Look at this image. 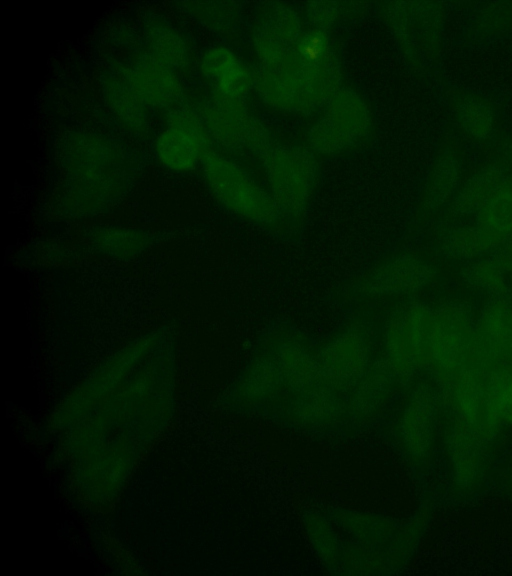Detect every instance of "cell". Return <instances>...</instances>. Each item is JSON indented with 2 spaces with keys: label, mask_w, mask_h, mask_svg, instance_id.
<instances>
[{
  "label": "cell",
  "mask_w": 512,
  "mask_h": 576,
  "mask_svg": "<svg viewBox=\"0 0 512 576\" xmlns=\"http://www.w3.org/2000/svg\"><path fill=\"white\" fill-rule=\"evenodd\" d=\"M64 204L72 214L91 216L113 207L130 191L140 161L125 143L104 133L70 132L61 144Z\"/></svg>",
  "instance_id": "obj_1"
},
{
  "label": "cell",
  "mask_w": 512,
  "mask_h": 576,
  "mask_svg": "<svg viewBox=\"0 0 512 576\" xmlns=\"http://www.w3.org/2000/svg\"><path fill=\"white\" fill-rule=\"evenodd\" d=\"M477 344L475 315L467 305L446 302L432 307L425 369L440 390L466 370Z\"/></svg>",
  "instance_id": "obj_2"
},
{
  "label": "cell",
  "mask_w": 512,
  "mask_h": 576,
  "mask_svg": "<svg viewBox=\"0 0 512 576\" xmlns=\"http://www.w3.org/2000/svg\"><path fill=\"white\" fill-rule=\"evenodd\" d=\"M432 307L418 300L398 306L383 333L382 355L396 381H410L425 369Z\"/></svg>",
  "instance_id": "obj_3"
},
{
  "label": "cell",
  "mask_w": 512,
  "mask_h": 576,
  "mask_svg": "<svg viewBox=\"0 0 512 576\" xmlns=\"http://www.w3.org/2000/svg\"><path fill=\"white\" fill-rule=\"evenodd\" d=\"M201 162L209 187L227 208L262 224L278 218L280 209L271 194L236 164L212 151Z\"/></svg>",
  "instance_id": "obj_4"
},
{
  "label": "cell",
  "mask_w": 512,
  "mask_h": 576,
  "mask_svg": "<svg viewBox=\"0 0 512 576\" xmlns=\"http://www.w3.org/2000/svg\"><path fill=\"white\" fill-rule=\"evenodd\" d=\"M316 355L320 384L336 393L349 390L351 406L355 386L375 360L372 359L369 336L357 326L346 328L328 341Z\"/></svg>",
  "instance_id": "obj_5"
},
{
  "label": "cell",
  "mask_w": 512,
  "mask_h": 576,
  "mask_svg": "<svg viewBox=\"0 0 512 576\" xmlns=\"http://www.w3.org/2000/svg\"><path fill=\"white\" fill-rule=\"evenodd\" d=\"M211 135L204 121L189 109L170 113L168 127L157 137L155 151L160 163L173 171L193 170L210 150Z\"/></svg>",
  "instance_id": "obj_6"
},
{
  "label": "cell",
  "mask_w": 512,
  "mask_h": 576,
  "mask_svg": "<svg viewBox=\"0 0 512 576\" xmlns=\"http://www.w3.org/2000/svg\"><path fill=\"white\" fill-rule=\"evenodd\" d=\"M279 152L277 155L274 153L275 156H267L265 160L270 194L280 210L299 213L312 194L314 165L302 151Z\"/></svg>",
  "instance_id": "obj_7"
},
{
  "label": "cell",
  "mask_w": 512,
  "mask_h": 576,
  "mask_svg": "<svg viewBox=\"0 0 512 576\" xmlns=\"http://www.w3.org/2000/svg\"><path fill=\"white\" fill-rule=\"evenodd\" d=\"M434 270L424 259L401 254L381 263L369 272L360 285L367 297L412 296L432 281Z\"/></svg>",
  "instance_id": "obj_8"
},
{
  "label": "cell",
  "mask_w": 512,
  "mask_h": 576,
  "mask_svg": "<svg viewBox=\"0 0 512 576\" xmlns=\"http://www.w3.org/2000/svg\"><path fill=\"white\" fill-rule=\"evenodd\" d=\"M126 72L147 107L167 108L181 97L182 85L175 71L150 53L137 58Z\"/></svg>",
  "instance_id": "obj_9"
},
{
  "label": "cell",
  "mask_w": 512,
  "mask_h": 576,
  "mask_svg": "<svg viewBox=\"0 0 512 576\" xmlns=\"http://www.w3.org/2000/svg\"><path fill=\"white\" fill-rule=\"evenodd\" d=\"M475 319L479 343L498 361L512 367V298H490Z\"/></svg>",
  "instance_id": "obj_10"
},
{
  "label": "cell",
  "mask_w": 512,
  "mask_h": 576,
  "mask_svg": "<svg viewBox=\"0 0 512 576\" xmlns=\"http://www.w3.org/2000/svg\"><path fill=\"white\" fill-rule=\"evenodd\" d=\"M326 117L315 126V145L323 148L342 147L359 137L366 129L365 107L354 95L344 94L335 98Z\"/></svg>",
  "instance_id": "obj_11"
},
{
  "label": "cell",
  "mask_w": 512,
  "mask_h": 576,
  "mask_svg": "<svg viewBox=\"0 0 512 576\" xmlns=\"http://www.w3.org/2000/svg\"><path fill=\"white\" fill-rule=\"evenodd\" d=\"M270 357L278 370L281 386L302 396L321 385L317 355L300 341L284 340Z\"/></svg>",
  "instance_id": "obj_12"
},
{
  "label": "cell",
  "mask_w": 512,
  "mask_h": 576,
  "mask_svg": "<svg viewBox=\"0 0 512 576\" xmlns=\"http://www.w3.org/2000/svg\"><path fill=\"white\" fill-rule=\"evenodd\" d=\"M450 108L457 126L472 140L486 142L499 127L495 106L484 96L470 91L452 95Z\"/></svg>",
  "instance_id": "obj_13"
},
{
  "label": "cell",
  "mask_w": 512,
  "mask_h": 576,
  "mask_svg": "<svg viewBox=\"0 0 512 576\" xmlns=\"http://www.w3.org/2000/svg\"><path fill=\"white\" fill-rule=\"evenodd\" d=\"M434 404L432 390L427 386H419L404 407L401 419L402 440L413 455L419 456L428 450Z\"/></svg>",
  "instance_id": "obj_14"
},
{
  "label": "cell",
  "mask_w": 512,
  "mask_h": 576,
  "mask_svg": "<svg viewBox=\"0 0 512 576\" xmlns=\"http://www.w3.org/2000/svg\"><path fill=\"white\" fill-rule=\"evenodd\" d=\"M200 66L202 73L215 81L217 92L224 96L241 99L253 81L248 68L224 47L206 51Z\"/></svg>",
  "instance_id": "obj_15"
},
{
  "label": "cell",
  "mask_w": 512,
  "mask_h": 576,
  "mask_svg": "<svg viewBox=\"0 0 512 576\" xmlns=\"http://www.w3.org/2000/svg\"><path fill=\"white\" fill-rule=\"evenodd\" d=\"M104 98L127 127L140 130L147 124V106L134 89L126 67L107 71L102 80Z\"/></svg>",
  "instance_id": "obj_16"
},
{
  "label": "cell",
  "mask_w": 512,
  "mask_h": 576,
  "mask_svg": "<svg viewBox=\"0 0 512 576\" xmlns=\"http://www.w3.org/2000/svg\"><path fill=\"white\" fill-rule=\"evenodd\" d=\"M240 100L216 92L204 108L202 120L210 135L223 145H236L247 137L248 126Z\"/></svg>",
  "instance_id": "obj_17"
},
{
  "label": "cell",
  "mask_w": 512,
  "mask_h": 576,
  "mask_svg": "<svg viewBox=\"0 0 512 576\" xmlns=\"http://www.w3.org/2000/svg\"><path fill=\"white\" fill-rule=\"evenodd\" d=\"M504 242L478 224L450 231L442 242L444 253L454 259L474 261L493 255Z\"/></svg>",
  "instance_id": "obj_18"
},
{
  "label": "cell",
  "mask_w": 512,
  "mask_h": 576,
  "mask_svg": "<svg viewBox=\"0 0 512 576\" xmlns=\"http://www.w3.org/2000/svg\"><path fill=\"white\" fill-rule=\"evenodd\" d=\"M460 160L452 148H446L439 154L426 186L425 205L428 209L442 206L457 191L461 177Z\"/></svg>",
  "instance_id": "obj_19"
},
{
  "label": "cell",
  "mask_w": 512,
  "mask_h": 576,
  "mask_svg": "<svg viewBox=\"0 0 512 576\" xmlns=\"http://www.w3.org/2000/svg\"><path fill=\"white\" fill-rule=\"evenodd\" d=\"M504 182L499 170H482L457 191L453 209L464 216L477 215Z\"/></svg>",
  "instance_id": "obj_20"
},
{
  "label": "cell",
  "mask_w": 512,
  "mask_h": 576,
  "mask_svg": "<svg viewBox=\"0 0 512 576\" xmlns=\"http://www.w3.org/2000/svg\"><path fill=\"white\" fill-rule=\"evenodd\" d=\"M469 33L482 41L501 37L512 31V2L494 1L480 4L470 16Z\"/></svg>",
  "instance_id": "obj_21"
},
{
  "label": "cell",
  "mask_w": 512,
  "mask_h": 576,
  "mask_svg": "<svg viewBox=\"0 0 512 576\" xmlns=\"http://www.w3.org/2000/svg\"><path fill=\"white\" fill-rule=\"evenodd\" d=\"M150 54L173 70L188 64L189 49L183 35L172 25L156 23L149 27Z\"/></svg>",
  "instance_id": "obj_22"
},
{
  "label": "cell",
  "mask_w": 512,
  "mask_h": 576,
  "mask_svg": "<svg viewBox=\"0 0 512 576\" xmlns=\"http://www.w3.org/2000/svg\"><path fill=\"white\" fill-rule=\"evenodd\" d=\"M476 216V224L503 242L512 237V183L503 182Z\"/></svg>",
  "instance_id": "obj_23"
},
{
  "label": "cell",
  "mask_w": 512,
  "mask_h": 576,
  "mask_svg": "<svg viewBox=\"0 0 512 576\" xmlns=\"http://www.w3.org/2000/svg\"><path fill=\"white\" fill-rule=\"evenodd\" d=\"M464 281L490 298L508 295L510 280L493 255L471 261L464 270Z\"/></svg>",
  "instance_id": "obj_24"
},
{
  "label": "cell",
  "mask_w": 512,
  "mask_h": 576,
  "mask_svg": "<svg viewBox=\"0 0 512 576\" xmlns=\"http://www.w3.org/2000/svg\"><path fill=\"white\" fill-rule=\"evenodd\" d=\"M483 442L456 421L450 438L452 465L455 479L467 483L474 479L478 470L479 449Z\"/></svg>",
  "instance_id": "obj_25"
},
{
  "label": "cell",
  "mask_w": 512,
  "mask_h": 576,
  "mask_svg": "<svg viewBox=\"0 0 512 576\" xmlns=\"http://www.w3.org/2000/svg\"><path fill=\"white\" fill-rule=\"evenodd\" d=\"M488 405L498 424L512 426V367L500 365L485 380Z\"/></svg>",
  "instance_id": "obj_26"
},
{
  "label": "cell",
  "mask_w": 512,
  "mask_h": 576,
  "mask_svg": "<svg viewBox=\"0 0 512 576\" xmlns=\"http://www.w3.org/2000/svg\"><path fill=\"white\" fill-rule=\"evenodd\" d=\"M281 386L276 365L270 356L254 361L242 381V393L248 401L267 399Z\"/></svg>",
  "instance_id": "obj_27"
},
{
  "label": "cell",
  "mask_w": 512,
  "mask_h": 576,
  "mask_svg": "<svg viewBox=\"0 0 512 576\" xmlns=\"http://www.w3.org/2000/svg\"><path fill=\"white\" fill-rule=\"evenodd\" d=\"M93 241L97 247L110 254L131 255L145 247V235L137 230L119 227H105L94 231Z\"/></svg>",
  "instance_id": "obj_28"
},
{
  "label": "cell",
  "mask_w": 512,
  "mask_h": 576,
  "mask_svg": "<svg viewBox=\"0 0 512 576\" xmlns=\"http://www.w3.org/2000/svg\"><path fill=\"white\" fill-rule=\"evenodd\" d=\"M493 256L504 269L509 280L512 281V237L508 238Z\"/></svg>",
  "instance_id": "obj_29"
}]
</instances>
